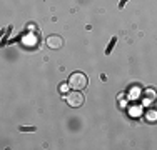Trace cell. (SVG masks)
<instances>
[{"instance_id":"1","label":"cell","mask_w":157,"mask_h":150,"mask_svg":"<svg viewBox=\"0 0 157 150\" xmlns=\"http://www.w3.org/2000/svg\"><path fill=\"white\" fill-rule=\"evenodd\" d=\"M89 80H87V75L82 73V72H74L69 78V85L72 90H84L87 87Z\"/></svg>"},{"instance_id":"2","label":"cell","mask_w":157,"mask_h":150,"mask_svg":"<svg viewBox=\"0 0 157 150\" xmlns=\"http://www.w3.org/2000/svg\"><path fill=\"white\" fill-rule=\"evenodd\" d=\"M65 102L69 107H72V108H78V107H82L85 102V99H84V95L80 93V90H72V92H69L65 95Z\"/></svg>"},{"instance_id":"3","label":"cell","mask_w":157,"mask_h":150,"mask_svg":"<svg viewBox=\"0 0 157 150\" xmlns=\"http://www.w3.org/2000/svg\"><path fill=\"white\" fill-rule=\"evenodd\" d=\"M45 43H47V47L50 48V50H59V48L63 47V39L60 35H48Z\"/></svg>"},{"instance_id":"4","label":"cell","mask_w":157,"mask_h":150,"mask_svg":"<svg viewBox=\"0 0 157 150\" xmlns=\"http://www.w3.org/2000/svg\"><path fill=\"white\" fill-rule=\"evenodd\" d=\"M147 118L151 120V122H157V112L155 110H152V112H149V115H147Z\"/></svg>"},{"instance_id":"5","label":"cell","mask_w":157,"mask_h":150,"mask_svg":"<svg viewBox=\"0 0 157 150\" xmlns=\"http://www.w3.org/2000/svg\"><path fill=\"white\" fill-rule=\"evenodd\" d=\"M69 87H70L69 84H62L60 87H59V90H60L62 93H69Z\"/></svg>"},{"instance_id":"6","label":"cell","mask_w":157,"mask_h":150,"mask_svg":"<svg viewBox=\"0 0 157 150\" xmlns=\"http://www.w3.org/2000/svg\"><path fill=\"white\" fill-rule=\"evenodd\" d=\"M20 130H22V132H33L35 129H33V127H27V129H24V127H20Z\"/></svg>"}]
</instances>
